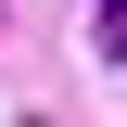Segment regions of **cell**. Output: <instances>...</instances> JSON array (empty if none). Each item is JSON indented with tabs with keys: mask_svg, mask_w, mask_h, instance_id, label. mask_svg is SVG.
<instances>
[{
	"mask_svg": "<svg viewBox=\"0 0 127 127\" xmlns=\"http://www.w3.org/2000/svg\"><path fill=\"white\" fill-rule=\"evenodd\" d=\"M89 38H102V51H114V64H127V0H114V13H102V26H89Z\"/></svg>",
	"mask_w": 127,
	"mask_h": 127,
	"instance_id": "1",
	"label": "cell"
}]
</instances>
